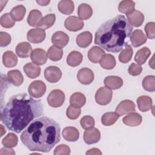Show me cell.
<instances>
[{
    "label": "cell",
    "mask_w": 155,
    "mask_h": 155,
    "mask_svg": "<svg viewBox=\"0 0 155 155\" xmlns=\"http://www.w3.org/2000/svg\"><path fill=\"white\" fill-rule=\"evenodd\" d=\"M43 111L42 101L36 100L27 93L10 97L1 113V120L5 127L15 133H21Z\"/></svg>",
    "instance_id": "6da1fadb"
},
{
    "label": "cell",
    "mask_w": 155,
    "mask_h": 155,
    "mask_svg": "<svg viewBox=\"0 0 155 155\" xmlns=\"http://www.w3.org/2000/svg\"><path fill=\"white\" fill-rule=\"evenodd\" d=\"M22 143L30 151L48 153L61 140V127L48 117L34 120L21 135Z\"/></svg>",
    "instance_id": "7a4b0ae2"
},
{
    "label": "cell",
    "mask_w": 155,
    "mask_h": 155,
    "mask_svg": "<svg viewBox=\"0 0 155 155\" xmlns=\"http://www.w3.org/2000/svg\"><path fill=\"white\" fill-rule=\"evenodd\" d=\"M133 29L124 15H117L98 28L95 33L94 44L107 51L117 53L123 49L125 40L131 35Z\"/></svg>",
    "instance_id": "3957f363"
},
{
    "label": "cell",
    "mask_w": 155,
    "mask_h": 155,
    "mask_svg": "<svg viewBox=\"0 0 155 155\" xmlns=\"http://www.w3.org/2000/svg\"><path fill=\"white\" fill-rule=\"evenodd\" d=\"M48 104L53 108L61 107L65 101V94L59 89L52 90L47 96Z\"/></svg>",
    "instance_id": "277c9868"
},
{
    "label": "cell",
    "mask_w": 155,
    "mask_h": 155,
    "mask_svg": "<svg viewBox=\"0 0 155 155\" xmlns=\"http://www.w3.org/2000/svg\"><path fill=\"white\" fill-rule=\"evenodd\" d=\"M113 92L111 90L106 87L99 88L95 94L96 102L101 105L108 104L112 99Z\"/></svg>",
    "instance_id": "5b68a950"
},
{
    "label": "cell",
    "mask_w": 155,
    "mask_h": 155,
    "mask_svg": "<svg viewBox=\"0 0 155 155\" xmlns=\"http://www.w3.org/2000/svg\"><path fill=\"white\" fill-rule=\"evenodd\" d=\"M28 91L31 97L35 98L41 97L46 91V85L42 81H35L30 84Z\"/></svg>",
    "instance_id": "8992f818"
},
{
    "label": "cell",
    "mask_w": 155,
    "mask_h": 155,
    "mask_svg": "<svg viewBox=\"0 0 155 155\" xmlns=\"http://www.w3.org/2000/svg\"><path fill=\"white\" fill-rule=\"evenodd\" d=\"M45 31L41 28H33L30 30L27 35L28 41L33 44H39L43 42L45 38Z\"/></svg>",
    "instance_id": "52a82bcc"
},
{
    "label": "cell",
    "mask_w": 155,
    "mask_h": 155,
    "mask_svg": "<svg viewBox=\"0 0 155 155\" xmlns=\"http://www.w3.org/2000/svg\"><path fill=\"white\" fill-rule=\"evenodd\" d=\"M44 77L49 82L56 83L61 79L62 71L56 66H49L44 70Z\"/></svg>",
    "instance_id": "ba28073f"
},
{
    "label": "cell",
    "mask_w": 155,
    "mask_h": 155,
    "mask_svg": "<svg viewBox=\"0 0 155 155\" xmlns=\"http://www.w3.org/2000/svg\"><path fill=\"white\" fill-rule=\"evenodd\" d=\"M84 25V23L80 18L75 16H70L66 18L64 22L65 27L69 31H77L81 30Z\"/></svg>",
    "instance_id": "9c48e42d"
},
{
    "label": "cell",
    "mask_w": 155,
    "mask_h": 155,
    "mask_svg": "<svg viewBox=\"0 0 155 155\" xmlns=\"http://www.w3.org/2000/svg\"><path fill=\"white\" fill-rule=\"evenodd\" d=\"M84 142L88 145L96 143L98 142L101 139V133L99 130L96 128H92L86 130L83 136Z\"/></svg>",
    "instance_id": "30bf717a"
},
{
    "label": "cell",
    "mask_w": 155,
    "mask_h": 155,
    "mask_svg": "<svg viewBox=\"0 0 155 155\" xmlns=\"http://www.w3.org/2000/svg\"><path fill=\"white\" fill-rule=\"evenodd\" d=\"M94 76L92 70L86 67L80 69L77 74L78 80L84 85L90 84L94 80Z\"/></svg>",
    "instance_id": "8fae6325"
},
{
    "label": "cell",
    "mask_w": 155,
    "mask_h": 155,
    "mask_svg": "<svg viewBox=\"0 0 155 155\" xmlns=\"http://www.w3.org/2000/svg\"><path fill=\"white\" fill-rule=\"evenodd\" d=\"M136 106L134 103L130 100H124L119 103L116 108V113L119 116L130 113L135 111Z\"/></svg>",
    "instance_id": "7c38bea8"
},
{
    "label": "cell",
    "mask_w": 155,
    "mask_h": 155,
    "mask_svg": "<svg viewBox=\"0 0 155 155\" xmlns=\"http://www.w3.org/2000/svg\"><path fill=\"white\" fill-rule=\"evenodd\" d=\"M47 53L42 48L34 49L30 54L31 60L38 65L45 64L47 61Z\"/></svg>",
    "instance_id": "4fadbf2b"
},
{
    "label": "cell",
    "mask_w": 155,
    "mask_h": 155,
    "mask_svg": "<svg viewBox=\"0 0 155 155\" xmlns=\"http://www.w3.org/2000/svg\"><path fill=\"white\" fill-rule=\"evenodd\" d=\"M69 41V36L62 31L55 32L51 36L52 43L57 47H64L67 45Z\"/></svg>",
    "instance_id": "5bb4252c"
},
{
    "label": "cell",
    "mask_w": 155,
    "mask_h": 155,
    "mask_svg": "<svg viewBox=\"0 0 155 155\" xmlns=\"http://www.w3.org/2000/svg\"><path fill=\"white\" fill-rule=\"evenodd\" d=\"M147 40L146 35L141 30H136L130 35L131 44L134 47H139L144 44Z\"/></svg>",
    "instance_id": "9a60e30c"
},
{
    "label": "cell",
    "mask_w": 155,
    "mask_h": 155,
    "mask_svg": "<svg viewBox=\"0 0 155 155\" xmlns=\"http://www.w3.org/2000/svg\"><path fill=\"white\" fill-rule=\"evenodd\" d=\"M104 83L106 87L110 90L120 88L123 85V80L116 76H109L104 79Z\"/></svg>",
    "instance_id": "2e32d148"
},
{
    "label": "cell",
    "mask_w": 155,
    "mask_h": 155,
    "mask_svg": "<svg viewBox=\"0 0 155 155\" xmlns=\"http://www.w3.org/2000/svg\"><path fill=\"white\" fill-rule=\"evenodd\" d=\"M127 20L131 25L136 27H140L143 22L144 16L142 12L138 10H134L132 13L127 15Z\"/></svg>",
    "instance_id": "e0dca14e"
},
{
    "label": "cell",
    "mask_w": 155,
    "mask_h": 155,
    "mask_svg": "<svg viewBox=\"0 0 155 155\" xmlns=\"http://www.w3.org/2000/svg\"><path fill=\"white\" fill-rule=\"evenodd\" d=\"M105 51L99 47L93 46L88 51V58L93 63H98L104 56Z\"/></svg>",
    "instance_id": "ac0fdd59"
},
{
    "label": "cell",
    "mask_w": 155,
    "mask_h": 155,
    "mask_svg": "<svg viewBox=\"0 0 155 155\" xmlns=\"http://www.w3.org/2000/svg\"><path fill=\"white\" fill-rule=\"evenodd\" d=\"M92 34L88 31H85L77 36L76 42L79 47L85 48L90 45L92 42Z\"/></svg>",
    "instance_id": "d6986e66"
},
{
    "label": "cell",
    "mask_w": 155,
    "mask_h": 155,
    "mask_svg": "<svg viewBox=\"0 0 155 155\" xmlns=\"http://www.w3.org/2000/svg\"><path fill=\"white\" fill-rule=\"evenodd\" d=\"M64 139L69 142H75L79 139V133L78 129L73 127H67L63 129L62 133Z\"/></svg>",
    "instance_id": "ffe728a7"
},
{
    "label": "cell",
    "mask_w": 155,
    "mask_h": 155,
    "mask_svg": "<svg viewBox=\"0 0 155 155\" xmlns=\"http://www.w3.org/2000/svg\"><path fill=\"white\" fill-rule=\"evenodd\" d=\"M32 47L27 42H22L18 44L16 47L17 55L22 58H28L32 52Z\"/></svg>",
    "instance_id": "44dd1931"
},
{
    "label": "cell",
    "mask_w": 155,
    "mask_h": 155,
    "mask_svg": "<svg viewBox=\"0 0 155 155\" xmlns=\"http://www.w3.org/2000/svg\"><path fill=\"white\" fill-rule=\"evenodd\" d=\"M23 69L26 75L31 79L38 77L41 73V68L38 65L33 62H28L24 66Z\"/></svg>",
    "instance_id": "7402d4cb"
},
{
    "label": "cell",
    "mask_w": 155,
    "mask_h": 155,
    "mask_svg": "<svg viewBox=\"0 0 155 155\" xmlns=\"http://www.w3.org/2000/svg\"><path fill=\"white\" fill-rule=\"evenodd\" d=\"M142 117L137 113H130L128 115L125 116L122 121L124 124L130 127H136L142 122Z\"/></svg>",
    "instance_id": "603a6c76"
},
{
    "label": "cell",
    "mask_w": 155,
    "mask_h": 155,
    "mask_svg": "<svg viewBox=\"0 0 155 155\" xmlns=\"http://www.w3.org/2000/svg\"><path fill=\"white\" fill-rule=\"evenodd\" d=\"M2 63L7 68L13 67L18 63V58L13 51H6L2 55Z\"/></svg>",
    "instance_id": "cb8c5ba5"
},
{
    "label": "cell",
    "mask_w": 155,
    "mask_h": 155,
    "mask_svg": "<svg viewBox=\"0 0 155 155\" xmlns=\"http://www.w3.org/2000/svg\"><path fill=\"white\" fill-rule=\"evenodd\" d=\"M86 102V98L84 94L80 92H75L70 97V105L76 108H81Z\"/></svg>",
    "instance_id": "d4e9b609"
},
{
    "label": "cell",
    "mask_w": 155,
    "mask_h": 155,
    "mask_svg": "<svg viewBox=\"0 0 155 155\" xmlns=\"http://www.w3.org/2000/svg\"><path fill=\"white\" fill-rule=\"evenodd\" d=\"M42 18L41 12L38 10L34 9L30 12L27 17V22L31 27H38Z\"/></svg>",
    "instance_id": "484cf974"
},
{
    "label": "cell",
    "mask_w": 155,
    "mask_h": 155,
    "mask_svg": "<svg viewBox=\"0 0 155 155\" xmlns=\"http://www.w3.org/2000/svg\"><path fill=\"white\" fill-rule=\"evenodd\" d=\"M137 104L139 110L146 112L150 110L153 107L152 99L148 96H141L137 99Z\"/></svg>",
    "instance_id": "4316f807"
},
{
    "label": "cell",
    "mask_w": 155,
    "mask_h": 155,
    "mask_svg": "<svg viewBox=\"0 0 155 155\" xmlns=\"http://www.w3.org/2000/svg\"><path fill=\"white\" fill-rule=\"evenodd\" d=\"M7 78L9 81L15 86L21 85L24 81L23 76L18 70L8 71L7 73Z\"/></svg>",
    "instance_id": "83f0119b"
},
{
    "label": "cell",
    "mask_w": 155,
    "mask_h": 155,
    "mask_svg": "<svg viewBox=\"0 0 155 155\" xmlns=\"http://www.w3.org/2000/svg\"><path fill=\"white\" fill-rule=\"evenodd\" d=\"M83 56L82 53L78 51H71L67 58V63L68 65L74 67L81 64Z\"/></svg>",
    "instance_id": "f1b7e54d"
},
{
    "label": "cell",
    "mask_w": 155,
    "mask_h": 155,
    "mask_svg": "<svg viewBox=\"0 0 155 155\" xmlns=\"http://www.w3.org/2000/svg\"><path fill=\"white\" fill-rule=\"evenodd\" d=\"M78 15L79 16V18L81 20H87L93 15L92 8L87 4H81L78 7Z\"/></svg>",
    "instance_id": "f546056e"
},
{
    "label": "cell",
    "mask_w": 155,
    "mask_h": 155,
    "mask_svg": "<svg viewBox=\"0 0 155 155\" xmlns=\"http://www.w3.org/2000/svg\"><path fill=\"white\" fill-rule=\"evenodd\" d=\"M59 11L64 15H70L74 9V5L72 1L62 0L60 1L58 5Z\"/></svg>",
    "instance_id": "4dcf8cb0"
},
{
    "label": "cell",
    "mask_w": 155,
    "mask_h": 155,
    "mask_svg": "<svg viewBox=\"0 0 155 155\" xmlns=\"http://www.w3.org/2000/svg\"><path fill=\"white\" fill-rule=\"evenodd\" d=\"M99 64L103 68L111 70L115 67L116 62V59L113 55L110 54H107L103 56L99 61Z\"/></svg>",
    "instance_id": "1f68e13d"
},
{
    "label": "cell",
    "mask_w": 155,
    "mask_h": 155,
    "mask_svg": "<svg viewBox=\"0 0 155 155\" xmlns=\"http://www.w3.org/2000/svg\"><path fill=\"white\" fill-rule=\"evenodd\" d=\"M133 54V50L131 47L128 44V43H126V44L124 46V48L121 50L120 53L119 55V60L122 63H127L128 62Z\"/></svg>",
    "instance_id": "d6a6232c"
},
{
    "label": "cell",
    "mask_w": 155,
    "mask_h": 155,
    "mask_svg": "<svg viewBox=\"0 0 155 155\" xmlns=\"http://www.w3.org/2000/svg\"><path fill=\"white\" fill-rule=\"evenodd\" d=\"M151 54V51L148 47H143L139 50L134 57V61L139 65L143 64Z\"/></svg>",
    "instance_id": "836d02e7"
},
{
    "label": "cell",
    "mask_w": 155,
    "mask_h": 155,
    "mask_svg": "<svg viewBox=\"0 0 155 155\" xmlns=\"http://www.w3.org/2000/svg\"><path fill=\"white\" fill-rule=\"evenodd\" d=\"M63 55V50L59 47L52 45L47 51L48 58L53 61H58L61 59Z\"/></svg>",
    "instance_id": "e575fe53"
},
{
    "label": "cell",
    "mask_w": 155,
    "mask_h": 155,
    "mask_svg": "<svg viewBox=\"0 0 155 155\" xmlns=\"http://www.w3.org/2000/svg\"><path fill=\"white\" fill-rule=\"evenodd\" d=\"M134 7L135 2L134 1L131 0H124L120 2L118 6V10L120 12L127 15L134 10Z\"/></svg>",
    "instance_id": "d590c367"
},
{
    "label": "cell",
    "mask_w": 155,
    "mask_h": 155,
    "mask_svg": "<svg viewBox=\"0 0 155 155\" xmlns=\"http://www.w3.org/2000/svg\"><path fill=\"white\" fill-rule=\"evenodd\" d=\"M26 13V8L22 5H18L14 7L10 12L12 18L15 21H21L23 19Z\"/></svg>",
    "instance_id": "8d00e7d4"
},
{
    "label": "cell",
    "mask_w": 155,
    "mask_h": 155,
    "mask_svg": "<svg viewBox=\"0 0 155 155\" xmlns=\"http://www.w3.org/2000/svg\"><path fill=\"white\" fill-rule=\"evenodd\" d=\"M119 117V115L116 112H107L102 116L101 122L104 125L110 126L114 124Z\"/></svg>",
    "instance_id": "74e56055"
},
{
    "label": "cell",
    "mask_w": 155,
    "mask_h": 155,
    "mask_svg": "<svg viewBox=\"0 0 155 155\" xmlns=\"http://www.w3.org/2000/svg\"><path fill=\"white\" fill-rule=\"evenodd\" d=\"M56 16L54 14H48L45 16L41 20L38 27L42 29H48L54 24Z\"/></svg>",
    "instance_id": "f35d334b"
},
{
    "label": "cell",
    "mask_w": 155,
    "mask_h": 155,
    "mask_svg": "<svg viewBox=\"0 0 155 155\" xmlns=\"http://www.w3.org/2000/svg\"><path fill=\"white\" fill-rule=\"evenodd\" d=\"M18 139L17 136L13 133H9L2 140V143L6 147L13 148L17 145Z\"/></svg>",
    "instance_id": "ab89813d"
},
{
    "label": "cell",
    "mask_w": 155,
    "mask_h": 155,
    "mask_svg": "<svg viewBox=\"0 0 155 155\" xmlns=\"http://www.w3.org/2000/svg\"><path fill=\"white\" fill-rule=\"evenodd\" d=\"M142 87L144 90L148 91L153 92L155 90V77L153 75H149L145 77L142 81Z\"/></svg>",
    "instance_id": "60d3db41"
},
{
    "label": "cell",
    "mask_w": 155,
    "mask_h": 155,
    "mask_svg": "<svg viewBox=\"0 0 155 155\" xmlns=\"http://www.w3.org/2000/svg\"><path fill=\"white\" fill-rule=\"evenodd\" d=\"M0 24L2 27L7 28L13 27L15 24V21L12 18L11 14L6 13L3 14L0 18Z\"/></svg>",
    "instance_id": "b9f144b4"
},
{
    "label": "cell",
    "mask_w": 155,
    "mask_h": 155,
    "mask_svg": "<svg viewBox=\"0 0 155 155\" xmlns=\"http://www.w3.org/2000/svg\"><path fill=\"white\" fill-rule=\"evenodd\" d=\"M80 124L83 129L89 130L94 127L95 122L93 117L90 116H84L80 120Z\"/></svg>",
    "instance_id": "7bdbcfd3"
},
{
    "label": "cell",
    "mask_w": 155,
    "mask_h": 155,
    "mask_svg": "<svg viewBox=\"0 0 155 155\" xmlns=\"http://www.w3.org/2000/svg\"><path fill=\"white\" fill-rule=\"evenodd\" d=\"M81 113L80 108H76L70 105L66 111L67 116L70 119H76Z\"/></svg>",
    "instance_id": "ee69618b"
},
{
    "label": "cell",
    "mask_w": 155,
    "mask_h": 155,
    "mask_svg": "<svg viewBox=\"0 0 155 155\" xmlns=\"http://www.w3.org/2000/svg\"><path fill=\"white\" fill-rule=\"evenodd\" d=\"M53 153L54 155H68L70 153V148L65 144H61L55 148Z\"/></svg>",
    "instance_id": "f6af8a7d"
},
{
    "label": "cell",
    "mask_w": 155,
    "mask_h": 155,
    "mask_svg": "<svg viewBox=\"0 0 155 155\" xmlns=\"http://www.w3.org/2000/svg\"><path fill=\"white\" fill-rule=\"evenodd\" d=\"M145 31L146 35L149 39H153L154 38V33H155V24L154 22H149L145 26Z\"/></svg>",
    "instance_id": "bcb514c9"
},
{
    "label": "cell",
    "mask_w": 155,
    "mask_h": 155,
    "mask_svg": "<svg viewBox=\"0 0 155 155\" xmlns=\"http://www.w3.org/2000/svg\"><path fill=\"white\" fill-rule=\"evenodd\" d=\"M142 71V67L140 65L135 63H132L128 67V71L131 76L139 75Z\"/></svg>",
    "instance_id": "7dc6e473"
},
{
    "label": "cell",
    "mask_w": 155,
    "mask_h": 155,
    "mask_svg": "<svg viewBox=\"0 0 155 155\" xmlns=\"http://www.w3.org/2000/svg\"><path fill=\"white\" fill-rule=\"evenodd\" d=\"M11 42V36L7 32H0V46L5 47L9 45Z\"/></svg>",
    "instance_id": "c3c4849f"
},
{
    "label": "cell",
    "mask_w": 155,
    "mask_h": 155,
    "mask_svg": "<svg viewBox=\"0 0 155 155\" xmlns=\"http://www.w3.org/2000/svg\"><path fill=\"white\" fill-rule=\"evenodd\" d=\"M15 152L13 151V150L11 149V148L8 147H4L1 149L0 151V154H15Z\"/></svg>",
    "instance_id": "681fc988"
},
{
    "label": "cell",
    "mask_w": 155,
    "mask_h": 155,
    "mask_svg": "<svg viewBox=\"0 0 155 155\" xmlns=\"http://www.w3.org/2000/svg\"><path fill=\"white\" fill-rule=\"evenodd\" d=\"M86 154H102V152L99 149L96 148H93L90 149L88 151L86 152Z\"/></svg>",
    "instance_id": "f907efd6"
},
{
    "label": "cell",
    "mask_w": 155,
    "mask_h": 155,
    "mask_svg": "<svg viewBox=\"0 0 155 155\" xmlns=\"http://www.w3.org/2000/svg\"><path fill=\"white\" fill-rule=\"evenodd\" d=\"M50 1H36V2L41 6L47 5L50 3Z\"/></svg>",
    "instance_id": "816d5d0a"
},
{
    "label": "cell",
    "mask_w": 155,
    "mask_h": 155,
    "mask_svg": "<svg viewBox=\"0 0 155 155\" xmlns=\"http://www.w3.org/2000/svg\"><path fill=\"white\" fill-rule=\"evenodd\" d=\"M149 65L153 68L154 69V55L152 56L151 59L149 61Z\"/></svg>",
    "instance_id": "f5cc1de1"
},
{
    "label": "cell",
    "mask_w": 155,
    "mask_h": 155,
    "mask_svg": "<svg viewBox=\"0 0 155 155\" xmlns=\"http://www.w3.org/2000/svg\"><path fill=\"white\" fill-rule=\"evenodd\" d=\"M1 136H3V134H4V133H6V131H5V130L4 129V128H3V126H2V125H1Z\"/></svg>",
    "instance_id": "db71d44e"
}]
</instances>
